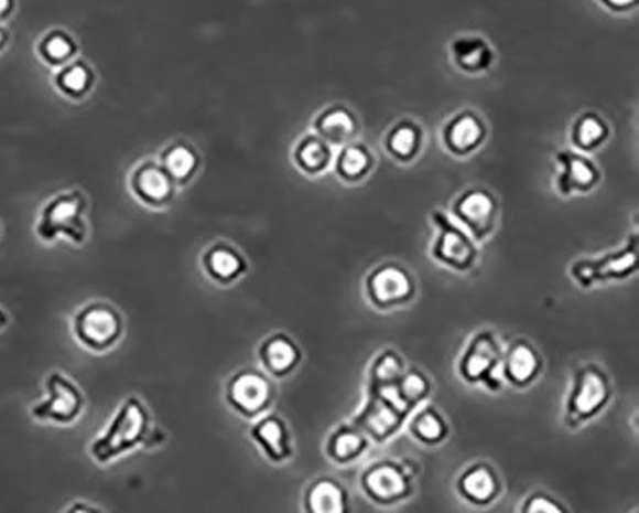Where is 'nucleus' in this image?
I'll list each match as a JSON object with an SVG mask.
<instances>
[{
    "mask_svg": "<svg viewBox=\"0 0 639 513\" xmlns=\"http://www.w3.org/2000/svg\"><path fill=\"white\" fill-rule=\"evenodd\" d=\"M152 416L139 396H127L113 412L105 431L90 442V458L98 466H108L137 448H147L152 435Z\"/></svg>",
    "mask_w": 639,
    "mask_h": 513,
    "instance_id": "f257e3e1",
    "label": "nucleus"
},
{
    "mask_svg": "<svg viewBox=\"0 0 639 513\" xmlns=\"http://www.w3.org/2000/svg\"><path fill=\"white\" fill-rule=\"evenodd\" d=\"M89 199L79 189H67L53 194L43 204L35 222V235L41 243L54 245L58 241H69L72 245L83 246L89 238Z\"/></svg>",
    "mask_w": 639,
    "mask_h": 513,
    "instance_id": "f03ea898",
    "label": "nucleus"
},
{
    "mask_svg": "<svg viewBox=\"0 0 639 513\" xmlns=\"http://www.w3.org/2000/svg\"><path fill=\"white\" fill-rule=\"evenodd\" d=\"M72 333L82 349L105 354L116 349L126 335V320L110 302L90 300L74 313Z\"/></svg>",
    "mask_w": 639,
    "mask_h": 513,
    "instance_id": "7ed1b4c3",
    "label": "nucleus"
},
{
    "mask_svg": "<svg viewBox=\"0 0 639 513\" xmlns=\"http://www.w3.org/2000/svg\"><path fill=\"white\" fill-rule=\"evenodd\" d=\"M85 412L82 387L67 373L51 372L45 380V398L33 404L30 416L37 424L74 425Z\"/></svg>",
    "mask_w": 639,
    "mask_h": 513,
    "instance_id": "20e7f679",
    "label": "nucleus"
},
{
    "mask_svg": "<svg viewBox=\"0 0 639 513\" xmlns=\"http://www.w3.org/2000/svg\"><path fill=\"white\" fill-rule=\"evenodd\" d=\"M127 185L134 201L150 210L167 209L177 193L175 181L156 158H147L134 165Z\"/></svg>",
    "mask_w": 639,
    "mask_h": 513,
    "instance_id": "39448f33",
    "label": "nucleus"
},
{
    "mask_svg": "<svg viewBox=\"0 0 639 513\" xmlns=\"http://www.w3.org/2000/svg\"><path fill=\"white\" fill-rule=\"evenodd\" d=\"M271 385L258 372H240L232 375L227 385V402L240 416L256 417L268 408Z\"/></svg>",
    "mask_w": 639,
    "mask_h": 513,
    "instance_id": "423d86ee",
    "label": "nucleus"
},
{
    "mask_svg": "<svg viewBox=\"0 0 639 513\" xmlns=\"http://www.w3.org/2000/svg\"><path fill=\"white\" fill-rule=\"evenodd\" d=\"M609 387L603 373L594 367H587L574 381V393L568 400V412L574 421H581L584 417L594 416L597 409L603 408L607 402Z\"/></svg>",
    "mask_w": 639,
    "mask_h": 513,
    "instance_id": "0eeeda50",
    "label": "nucleus"
},
{
    "mask_svg": "<svg viewBox=\"0 0 639 513\" xmlns=\"http://www.w3.org/2000/svg\"><path fill=\"white\" fill-rule=\"evenodd\" d=\"M54 89L58 90L62 97L67 100H85L90 93L97 87V72L90 66L89 62L82 58H75L58 67L53 79Z\"/></svg>",
    "mask_w": 639,
    "mask_h": 513,
    "instance_id": "6e6552de",
    "label": "nucleus"
},
{
    "mask_svg": "<svg viewBox=\"0 0 639 513\" xmlns=\"http://www.w3.org/2000/svg\"><path fill=\"white\" fill-rule=\"evenodd\" d=\"M202 268L216 284L227 285L237 281L245 274L246 261L237 248L219 243L204 253Z\"/></svg>",
    "mask_w": 639,
    "mask_h": 513,
    "instance_id": "1a4fd4ad",
    "label": "nucleus"
},
{
    "mask_svg": "<svg viewBox=\"0 0 639 513\" xmlns=\"http://www.w3.org/2000/svg\"><path fill=\"white\" fill-rule=\"evenodd\" d=\"M411 290L408 274L394 266L377 269L369 279V292L379 306L400 304L411 297Z\"/></svg>",
    "mask_w": 639,
    "mask_h": 513,
    "instance_id": "9d476101",
    "label": "nucleus"
},
{
    "mask_svg": "<svg viewBox=\"0 0 639 513\" xmlns=\"http://www.w3.org/2000/svg\"><path fill=\"white\" fill-rule=\"evenodd\" d=\"M365 489L379 502H394L408 494V477L392 463L375 466L364 479Z\"/></svg>",
    "mask_w": 639,
    "mask_h": 513,
    "instance_id": "9b49d317",
    "label": "nucleus"
},
{
    "mask_svg": "<svg viewBox=\"0 0 639 513\" xmlns=\"http://www.w3.org/2000/svg\"><path fill=\"white\" fill-rule=\"evenodd\" d=\"M35 53L45 66L58 70L69 64L72 60L79 58V43L69 31L56 28L43 33V38L39 39L35 46Z\"/></svg>",
    "mask_w": 639,
    "mask_h": 513,
    "instance_id": "f8f14e48",
    "label": "nucleus"
},
{
    "mask_svg": "<svg viewBox=\"0 0 639 513\" xmlns=\"http://www.w3.org/2000/svg\"><path fill=\"white\" fill-rule=\"evenodd\" d=\"M160 164L170 173L175 185H186L193 181L194 175L201 170V157L193 145L185 141H175L167 145L160 154Z\"/></svg>",
    "mask_w": 639,
    "mask_h": 513,
    "instance_id": "ddd939ff",
    "label": "nucleus"
},
{
    "mask_svg": "<svg viewBox=\"0 0 639 513\" xmlns=\"http://www.w3.org/2000/svg\"><path fill=\"white\" fill-rule=\"evenodd\" d=\"M499 364V350L496 339H491L488 333L476 336L473 346L468 349L465 362H463V373L470 381L490 380V373H496Z\"/></svg>",
    "mask_w": 639,
    "mask_h": 513,
    "instance_id": "4468645a",
    "label": "nucleus"
},
{
    "mask_svg": "<svg viewBox=\"0 0 639 513\" xmlns=\"http://www.w3.org/2000/svg\"><path fill=\"white\" fill-rule=\"evenodd\" d=\"M457 216L463 224L467 225L470 233H475L480 238L491 229V220H494V201L483 191H473L465 194L462 201L457 202Z\"/></svg>",
    "mask_w": 639,
    "mask_h": 513,
    "instance_id": "2eb2a0df",
    "label": "nucleus"
},
{
    "mask_svg": "<svg viewBox=\"0 0 639 513\" xmlns=\"http://www.w3.org/2000/svg\"><path fill=\"white\" fill-rule=\"evenodd\" d=\"M252 439L271 460L281 461L291 456L289 435L279 417H266L253 425Z\"/></svg>",
    "mask_w": 639,
    "mask_h": 513,
    "instance_id": "dca6fc26",
    "label": "nucleus"
},
{
    "mask_svg": "<svg viewBox=\"0 0 639 513\" xmlns=\"http://www.w3.org/2000/svg\"><path fill=\"white\" fill-rule=\"evenodd\" d=\"M436 256L457 269H467L475 258V248L454 225L442 222V235L436 245Z\"/></svg>",
    "mask_w": 639,
    "mask_h": 513,
    "instance_id": "f3484780",
    "label": "nucleus"
},
{
    "mask_svg": "<svg viewBox=\"0 0 639 513\" xmlns=\"http://www.w3.org/2000/svg\"><path fill=\"white\" fill-rule=\"evenodd\" d=\"M260 356L261 364L266 365L269 373L283 377L296 365L297 350L291 339L277 335L261 344Z\"/></svg>",
    "mask_w": 639,
    "mask_h": 513,
    "instance_id": "a211bd4d",
    "label": "nucleus"
},
{
    "mask_svg": "<svg viewBox=\"0 0 639 513\" xmlns=\"http://www.w3.org/2000/svg\"><path fill=\"white\" fill-rule=\"evenodd\" d=\"M561 162L565 165V171L561 175L559 186L563 189V193L568 191H587L589 186L594 185L597 173L594 168L587 164L586 160L574 154H561Z\"/></svg>",
    "mask_w": 639,
    "mask_h": 513,
    "instance_id": "6ab92c4d",
    "label": "nucleus"
},
{
    "mask_svg": "<svg viewBox=\"0 0 639 513\" xmlns=\"http://www.w3.org/2000/svg\"><path fill=\"white\" fill-rule=\"evenodd\" d=\"M636 266V254H622L618 258H609L607 264L597 266V264H578L574 269V276L581 279L582 285H589V281L595 279H605V277L625 276L628 271H632Z\"/></svg>",
    "mask_w": 639,
    "mask_h": 513,
    "instance_id": "aec40b11",
    "label": "nucleus"
},
{
    "mask_svg": "<svg viewBox=\"0 0 639 513\" xmlns=\"http://www.w3.org/2000/svg\"><path fill=\"white\" fill-rule=\"evenodd\" d=\"M538 367H540V360L535 356L534 350L524 342L515 344L507 356V375L517 385H524L528 381L534 380Z\"/></svg>",
    "mask_w": 639,
    "mask_h": 513,
    "instance_id": "412c9836",
    "label": "nucleus"
},
{
    "mask_svg": "<svg viewBox=\"0 0 639 513\" xmlns=\"http://www.w3.org/2000/svg\"><path fill=\"white\" fill-rule=\"evenodd\" d=\"M344 491L335 481H320L307 494V507L317 513L344 512Z\"/></svg>",
    "mask_w": 639,
    "mask_h": 513,
    "instance_id": "4be33fe9",
    "label": "nucleus"
},
{
    "mask_svg": "<svg viewBox=\"0 0 639 513\" xmlns=\"http://www.w3.org/2000/svg\"><path fill=\"white\" fill-rule=\"evenodd\" d=\"M462 492L468 500L484 504L496 494V477L490 469L476 466L463 475Z\"/></svg>",
    "mask_w": 639,
    "mask_h": 513,
    "instance_id": "5701e85b",
    "label": "nucleus"
},
{
    "mask_svg": "<svg viewBox=\"0 0 639 513\" xmlns=\"http://www.w3.org/2000/svg\"><path fill=\"white\" fill-rule=\"evenodd\" d=\"M480 135H483L480 124L473 116H463L450 127L447 141H450V147L457 152H467L475 149L476 142L480 141Z\"/></svg>",
    "mask_w": 639,
    "mask_h": 513,
    "instance_id": "b1692460",
    "label": "nucleus"
},
{
    "mask_svg": "<svg viewBox=\"0 0 639 513\" xmlns=\"http://www.w3.org/2000/svg\"><path fill=\"white\" fill-rule=\"evenodd\" d=\"M328 158H331V152L327 145L315 137L305 139L296 150L297 164L302 165L307 173H320L323 168H327Z\"/></svg>",
    "mask_w": 639,
    "mask_h": 513,
    "instance_id": "393cba45",
    "label": "nucleus"
},
{
    "mask_svg": "<svg viewBox=\"0 0 639 513\" xmlns=\"http://www.w3.org/2000/svg\"><path fill=\"white\" fill-rule=\"evenodd\" d=\"M398 412H402L400 408H396L394 404L385 400L380 402L379 406H372L367 414V429L377 435L379 439H385L390 432L394 431L396 425H398Z\"/></svg>",
    "mask_w": 639,
    "mask_h": 513,
    "instance_id": "a878e982",
    "label": "nucleus"
},
{
    "mask_svg": "<svg viewBox=\"0 0 639 513\" xmlns=\"http://www.w3.org/2000/svg\"><path fill=\"white\" fill-rule=\"evenodd\" d=\"M320 129L328 141L344 142L354 133V119L349 118V114L344 110H335L323 116Z\"/></svg>",
    "mask_w": 639,
    "mask_h": 513,
    "instance_id": "bb28decb",
    "label": "nucleus"
},
{
    "mask_svg": "<svg viewBox=\"0 0 639 513\" xmlns=\"http://www.w3.org/2000/svg\"><path fill=\"white\" fill-rule=\"evenodd\" d=\"M364 447V437L359 432L343 429V431L336 432L335 439L331 442V456L336 461L354 460L356 456L361 455Z\"/></svg>",
    "mask_w": 639,
    "mask_h": 513,
    "instance_id": "cd10ccee",
    "label": "nucleus"
},
{
    "mask_svg": "<svg viewBox=\"0 0 639 513\" xmlns=\"http://www.w3.org/2000/svg\"><path fill=\"white\" fill-rule=\"evenodd\" d=\"M369 165H371V158L359 147H349V149L344 150L343 157L338 160V171L346 179L364 178Z\"/></svg>",
    "mask_w": 639,
    "mask_h": 513,
    "instance_id": "c85d7f7f",
    "label": "nucleus"
},
{
    "mask_svg": "<svg viewBox=\"0 0 639 513\" xmlns=\"http://www.w3.org/2000/svg\"><path fill=\"white\" fill-rule=\"evenodd\" d=\"M413 431L419 435V439L426 442H438L446 432V425L440 419L434 409H423L413 421Z\"/></svg>",
    "mask_w": 639,
    "mask_h": 513,
    "instance_id": "c756f323",
    "label": "nucleus"
},
{
    "mask_svg": "<svg viewBox=\"0 0 639 513\" xmlns=\"http://www.w3.org/2000/svg\"><path fill=\"white\" fill-rule=\"evenodd\" d=\"M388 149L394 152L398 158H409L416 149V133L413 127H398L390 141H388Z\"/></svg>",
    "mask_w": 639,
    "mask_h": 513,
    "instance_id": "7c9ffc66",
    "label": "nucleus"
},
{
    "mask_svg": "<svg viewBox=\"0 0 639 513\" xmlns=\"http://www.w3.org/2000/svg\"><path fill=\"white\" fill-rule=\"evenodd\" d=\"M603 135H605V127L599 119L586 118L578 127V142L586 149H592L602 141Z\"/></svg>",
    "mask_w": 639,
    "mask_h": 513,
    "instance_id": "2f4dec72",
    "label": "nucleus"
},
{
    "mask_svg": "<svg viewBox=\"0 0 639 513\" xmlns=\"http://www.w3.org/2000/svg\"><path fill=\"white\" fill-rule=\"evenodd\" d=\"M400 393L405 402L419 400L426 395V381L419 373H409L408 377H403Z\"/></svg>",
    "mask_w": 639,
    "mask_h": 513,
    "instance_id": "473e14b6",
    "label": "nucleus"
},
{
    "mask_svg": "<svg viewBox=\"0 0 639 513\" xmlns=\"http://www.w3.org/2000/svg\"><path fill=\"white\" fill-rule=\"evenodd\" d=\"M400 362L394 354H387V356L380 357L379 364H377V380L382 381V383H390V381L398 380L400 377Z\"/></svg>",
    "mask_w": 639,
    "mask_h": 513,
    "instance_id": "72a5a7b5",
    "label": "nucleus"
},
{
    "mask_svg": "<svg viewBox=\"0 0 639 513\" xmlns=\"http://www.w3.org/2000/svg\"><path fill=\"white\" fill-rule=\"evenodd\" d=\"M528 512H561V507L553 502H548L545 496H534V500L527 506Z\"/></svg>",
    "mask_w": 639,
    "mask_h": 513,
    "instance_id": "f704fd0d",
    "label": "nucleus"
},
{
    "mask_svg": "<svg viewBox=\"0 0 639 513\" xmlns=\"http://www.w3.org/2000/svg\"><path fill=\"white\" fill-rule=\"evenodd\" d=\"M18 0H0V23L8 22L14 15Z\"/></svg>",
    "mask_w": 639,
    "mask_h": 513,
    "instance_id": "c9c22d12",
    "label": "nucleus"
},
{
    "mask_svg": "<svg viewBox=\"0 0 639 513\" xmlns=\"http://www.w3.org/2000/svg\"><path fill=\"white\" fill-rule=\"evenodd\" d=\"M8 43H10V33L7 28L0 23V54L7 51Z\"/></svg>",
    "mask_w": 639,
    "mask_h": 513,
    "instance_id": "e433bc0d",
    "label": "nucleus"
},
{
    "mask_svg": "<svg viewBox=\"0 0 639 513\" xmlns=\"http://www.w3.org/2000/svg\"><path fill=\"white\" fill-rule=\"evenodd\" d=\"M8 325V312L0 306V331Z\"/></svg>",
    "mask_w": 639,
    "mask_h": 513,
    "instance_id": "4c0bfd02",
    "label": "nucleus"
},
{
    "mask_svg": "<svg viewBox=\"0 0 639 513\" xmlns=\"http://www.w3.org/2000/svg\"><path fill=\"white\" fill-rule=\"evenodd\" d=\"M613 4H628V2H632V0H610Z\"/></svg>",
    "mask_w": 639,
    "mask_h": 513,
    "instance_id": "58836bf2",
    "label": "nucleus"
}]
</instances>
